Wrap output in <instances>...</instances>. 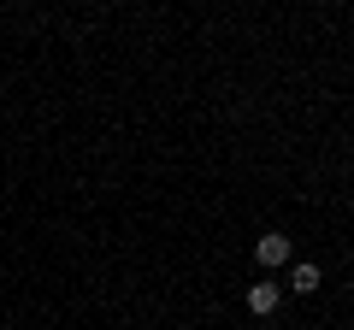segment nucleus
<instances>
[{"instance_id": "f257e3e1", "label": "nucleus", "mask_w": 354, "mask_h": 330, "mask_svg": "<svg viewBox=\"0 0 354 330\" xmlns=\"http://www.w3.org/2000/svg\"><path fill=\"white\" fill-rule=\"evenodd\" d=\"M254 260H260V266H290V236H283V230H266V236L254 242Z\"/></svg>"}, {"instance_id": "f03ea898", "label": "nucleus", "mask_w": 354, "mask_h": 330, "mask_svg": "<svg viewBox=\"0 0 354 330\" xmlns=\"http://www.w3.org/2000/svg\"><path fill=\"white\" fill-rule=\"evenodd\" d=\"M278 301H283L278 283H248V313L254 318H272V313H278Z\"/></svg>"}, {"instance_id": "7ed1b4c3", "label": "nucleus", "mask_w": 354, "mask_h": 330, "mask_svg": "<svg viewBox=\"0 0 354 330\" xmlns=\"http://www.w3.org/2000/svg\"><path fill=\"white\" fill-rule=\"evenodd\" d=\"M290 289H295V295H313V289H319V266H307V260H301L295 278H290Z\"/></svg>"}]
</instances>
